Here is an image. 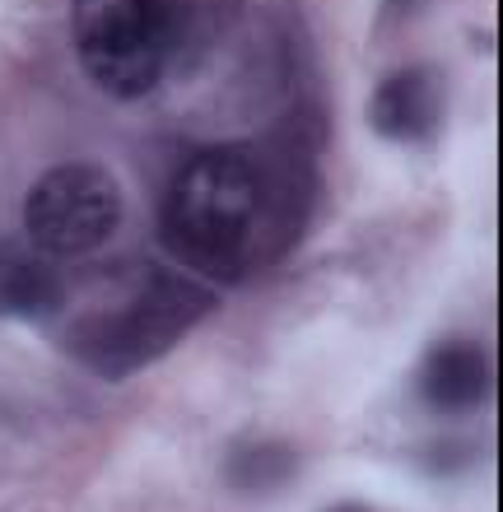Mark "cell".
<instances>
[{
    "instance_id": "cell-3",
    "label": "cell",
    "mask_w": 503,
    "mask_h": 512,
    "mask_svg": "<svg viewBox=\"0 0 503 512\" xmlns=\"http://www.w3.org/2000/svg\"><path fill=\"white\" fill-rule=\"evenodd\" d=\"M201 0H70V42L108 98H145L187 52Z\"/></svg>"
},
{
    "instance_id": "cell-9",
    "label": "cell",
    "mask_w": 503,
    "mask_h": 512,
    "mask_svg": "<svg viewBox=\"0 0 503 512\" xmlns=\"http://www.w3.org/2000/svg\"><path fill=\"white\" fill-rule=\"evenodd\" d=\"M429 0H382V10L378 19L382 24H401V19H410V14H420Z\"/></svg>"
},
{
    "instance_id": "cell-5",
    "label": "cell",
    "mask_w": 503,
    "mask_h": 512,
    "mask_svg": "<svg viewBox=\"0 0 503 512\" xmlns=\"http://www.w3.org/2000/svg\"><path fill=\"white\" fill-rule=\"evenodd\" d=\"M448 117V84L434 66H401L368 98V126L396 145H429Z\"/></svg>"
},
{
    "instance_id": "cell-7",
    "label": "cell",
    "mask_w": 503,
    "mask_h": 512,
    "mask_svg": "<svg viewBox=\"0 0 503 512\" xmlns=\"http://www.w3.org/2000/svg\"><path fill=\"white\" fill-rule=\"evenodd\" d=\"M66 303V280L52 256H42L28 238H0V317L47 322Z\"/></svg>"
},
{
    "instance_id": "cell-1",
    "label": "cell",
    "mask_w": 503,
    "mask_h": 512,
    "mask_svg": "<svg viewBox=\"0 0 503 512\" xmlns=\"http://www.w3.org/2000/svg\"><path fill=\"white\" fill-rule=\"evenodd\" d=\"M313 163L299 145H219L177 168L159 205V243L210 284H243L303 238Z\"/></svg>"
},
{
    "instance_id": "cell-10",
    "label": "cell",
    "mask_w": 503,
    "mask_h": 512,
    "mask_svg": "<svg viewBox=\"0 0 503 512\" xmlns=\"http://www.w3.org/2000/svg\"><path fill=\"white\" fill-rule=\"evenodd\" d=\"M327 512H373V508H364V503H336V508H327Z\"/></svg>"
},
{
    "instance_id": "cell-2",
    "label": "cell",
    "mask_w": 503,
    "mask_h": 512,
    "mask_svg": "<svg viewBox=\"0 0 503 512\" xmlns=\"http://www.w3.org/2000/svg\"><path fill=\"white\" fill-rule=\"evenodd\" d=\"M215 303V289L196 284L191 275L154 266L140 270V280L122 303H108L70 322L61 345L94 378L117 382L159 364L173 345H182V336H191V326H201L215 312Z\"/></svg>"
},
{
    "instance_id": "cell-4",
    "label": "cell",
    "mask_w": 503,
    "mask_h": 512,
    "mask_svg": "<svg viewBox=\"0 0 503 512\" xmlns=\"http://www.w3.org/2000/svg\"><path fill=\"white\" fill-rule=\"evenodd\" d=\"M122 224V187L98 163H56L24 196V238L52 261L89 256Z\"/></svg>"
},
{
    "instance_id": "cell-6",
    "label": "cell",
    "mask_w": 503,
    "mask_h": 512,
    "mask_svg": "<svg viewBox=\"0 0 503 512\" xmlns=\"http://www.w3.org/2000/svg\"><path fill=\"white\" fill-rule=\"evenodd\" d=\"M415 391L434 415H471L490 396V354L476 340H438L424 354Z\"/></svg>"
},
{
    "instance_id": "cell-8",
    "label": "cell",
    "mask_w": 503,
    "mask_h": 512,
    "mask_svg": "<svg viewBox=\"0 0 503 512\" xmlns=\"http://www.w3.org/2000/svg\"><path fill=\"white\" fill-rule=\"evenodd\" d=\"M299 471V452L280 438H243L224 461V480L238 494H271Z\"/></svg>"
}]
</instances>
